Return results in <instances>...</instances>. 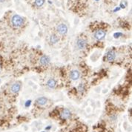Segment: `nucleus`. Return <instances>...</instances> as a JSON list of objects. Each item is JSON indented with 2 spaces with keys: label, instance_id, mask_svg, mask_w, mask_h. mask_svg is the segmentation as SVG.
I'll use <instances>...</instances> for the list:
<instances>
[{
  "label": "nucleus",
  "instance_id": "nucleus-1",
  "mask_svg": "<svg viewBox=\"0 0 132 132\" xmlns=\"http://www.w3.org/2000/svg\"><path fill=\"white\" fill-rule=\"evenodd\" d=\"M11 22H12V24L15 28H19L23 24L24 19H23V18L22 17V16H20L19 15L16 14L12 17Z\"/></svg>",
  "mask_w": 132,
  "mask_h": 132
},
{
  "label": "nucleus",
  "instance_id": "nucleus-2",
  "mask_svg": "<svg viewBox=\"0 0 132 132\" xmlns=\"http://www.w3.org/2000/svg\"><path fill=\"white\" fill-rule=\"evenodd\" d=\"M57 31L61 35H65L67 34L68 32V27L65 24H60L58 26H57Z\"/></svg>",
  "mask_w": 132,
  "mask_h": 132
},
{
  "label": "nucleus",
  "instance_id": "nucleus-3",
  "mask_svg": "<svg viewBox=\"0 0 132 132\" xmlns=\"http://www.w3.org/2000/svg\"><path fill=\"white\" fill-rule=\"evenodd\" d=\"M106 35V33L102 30H99L95 32L94 34V38L97 40H102L105 38Z\"/></svg>",
  "mask_w": 132,
  "mask_h": 132
},
{
  "label": "nucleus",
  "instance_id": "nucleus-4",
  "mask_svg": "<svg viewBox=\"0 0 132 132\" xmlns=\"http://www.w3.org/2000/svg\"><path fill=\"white\" fill-rule=\"evenodd\" d=\"M79 77H80V73H79V72L78 71H77V70H73V71H71V73H70V78H71L72 80H73V81L77 80V79L79 78Z\"/></svg>",
  "mask_w": 132,
  "mask_h": 132
},
{
  "label": "nucleus",
  "instance_id": "nucleus-5",
  "mask_svg": "<svg viewBox=\"0 0 132 132\" xmlns=\"http://www.w3.org/2000/svg\"><path fill=\"white\" fill-rule=\"evenodd\" d=\"M71 116V111L68 110V109H64L62 113L60 114V117L63 120H67V119H69Z\"/></svg>",
  "mask_w": 132,
  "mask_h": 132
},
{
  "label": "nucleus",
  "instance_id": "nucleus-6",
  "mask_svg": "<svg viewBox=\"0 0 132 132\" xmlns=\"http://www.w3.org/2000/svg\"><path fill=\"white\" fill-rule=\"evenodd\" d=\"M20 89H21V84L19 83V82H16V83L13 84L11 88V92L13 93V94L18 93Z\"/></svg>",
  "mask_w": 132,
  "mask_h": 132
},
{
  "label": "nucleus",
  "instance_id": "nucleus-7",
  "mask_svg": "<svg viewBox=\"0 0 132 132\" xmlns=\"http://www.w3.org/2000/svg\"><path fill=\"white\" fill-rule=\"evenodd\" d=\"M39 62H40V64L41 65H48L49 63H50V62H51V59H50V57H49L48 56L44 55V56H42L40 58Z\"/></svg>",
  "mask_w": 132,
  "mask_h": 132
},
{
  "label": "nucleus",
  "instance_id": "nucleus-8",
  "mask_svg": "<svg viewBox=\"0 0 132 132\" xmlns=\"http://www.w3.org/2000/svg\"><path fill=\"white\" fill-rule=\"evenodd\" d=\"M106 58L108 62H113L115 59H116V54H115V52H114L113 51H110L107 53Z\"/></svg>",
  "mask_w": 132,
  "mask_h": 132
},
{
  "label": "nucleus",
  "instance_id": "nucleus-9",
  "mask_svg": "<svg viewBox=\"0 0 132 132\" xmlns=\"http://www.w3.org/2000/svg\"><path fill=\"white\" fill-rule=\"evenodd\" d=\"M48 102V100H47V98L44 97V96H42V97H39L38 98L37 100H36V103L40 105V106H43L45 105H46Z\"/></svg>",
  "mask_w": 132,
  "mask_h": 132
},
{
  "label": "nucleus",
  "instance_id": "nucleus-10",
  "mask_svg": "<svg viewBox=\"0 0 132 132\" xmlns=\"http://www.w3.org/2000/svg\"><path fill=\"white\" fill-rule=\"evenodd\" d=\"M77 45L79 49H84L86 47V42L84 39H78L77 42Z\"/></svg>",
  "mask_w": 132,
  "mask_h": 132
},
{
  "label": "nucleus",
  "instance_id": "nucleus-11",
  "mask_svg": "<svg viewBox=\"0 0 132 132\" xmlns=\"http://www.w3.org/2000/svg\"><path fill=\"white\" fill-rule=\"evenodd\" d=\"M56 85V82L54 79H50L47 82V86L49 88H54Z\"/></svg>",
  "mask_w": 132,
  "mask_h": 132
},
{
  "label": "nucleus",
  "instance_id": "nucleus-12",
  "mask_svg": "<svg viewBox=\"0 0 132 132\" xmlns=\"http://www.w3.org/2000/svg\"><path fill=\"white\" fill-rule=\"evenodd\" d=\"M58 41H59L58 36H57L56 35H55V34L51 35V38H50V42H51V44H53V45L56 44L57 42H58Z\"/></svg>",
  "mask_w": 132,
  "mask_h": 132
},
{
  "label": "nucleus",
  "instance_id": "nucleus-13",
  "mask_svg": "<svg viewBox=\"0 0 132 132\" xmlns=\"http://www.w3.org/2000/svg\"><path fill=\"white\" fill-rule=\"evenodd\" d=\"M45 4V0H35V5L37 7H42Z\"/></svg>",
  "mask_w": 132,
  "mask_h": 132
},
{
  "label": "nucleus",
  "instance_id": "nucleus-14",
  "mask_svg": "<svg viewBox=\"0 0 132 132\" xmlns=\"http://www.w3.org/2000/svg\"><path fill=\"white\" fill-rule=\"evenodd\" d=\"M79 89L80 91H82V90H83V89H84V85H83V84H80V85H79Z\"/></svg>",
  "mask_w": 132,
  "mask_h": 132
},
{
  "label": "nucleus",
  "instance_id": "nucleus-15",
  "mask_svg": "<svg viewBox=\"0 0 132 132\" xmlns=\"http://www.w3.org/2000/svg\"><path fill=\"white\" fill-rule=\"evenodd\" d=\"M5 1H6V0H0V2H4Z\"/></svg>",
  "mask_w": 132,
  "mask_h": 132
},
{
  "label": "nucleus",
  "instance_id": "nucleus-16",
  "mask_svg": "<svg viewBox=\"0 0 132 132\" xmlns=\"http://www.w3.org/2000/svg\"><path fill=\"white\" fill-rule=\"evenodd\" d=\"M0 70H1V66H0Z\"/></svg>",
  "mask_w": 132,
  "mask_h": 132
}]
</instances>
